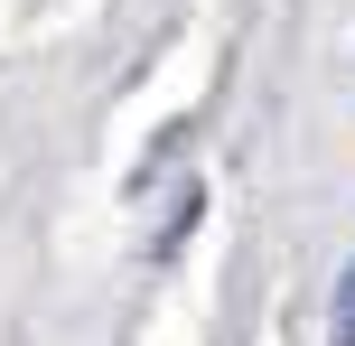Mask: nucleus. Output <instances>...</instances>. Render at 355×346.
Masks as SVG:
<instances>
[{
    "label": "nucleus",
    "instance_id": "nucleus-1",
    "mask_svg": "<svg viewBox=\"0 0 355 346\" xmlns=\"http://www.w3.org/2000/svg\"><path fill=\"white\" fill-rule=\"evenodd\" d=\"M327 346H355V262H346V281H337V309H327Z\"/></svg>",
    "mask_w": 355,
    "mask_h": 346
}]
</instances>
